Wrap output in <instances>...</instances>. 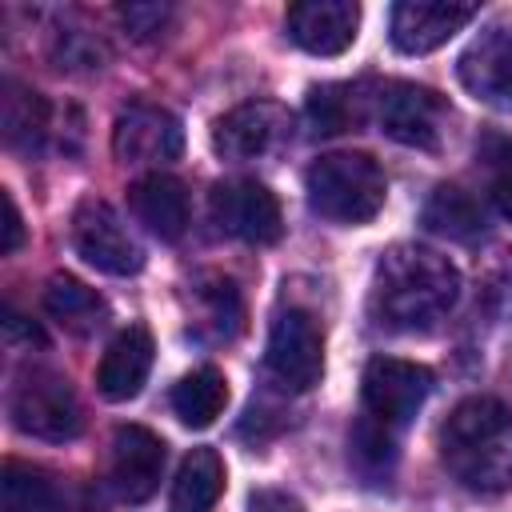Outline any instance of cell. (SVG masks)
<instances>
[{
	"mask_svg": "<svg viewBox=\"0 0 512 512\" xmlns=\"http://www.w3.org/2000/svg\"><path fill=\"white\" fill-rule=\"evenodd\" d=\"M484 172H488V196L492 204L512 220V140L500 132H488L476 148Z\"/></svg>",
	"mask_w": 512,
	"mask_h": 512,
	"instance_id": "obj_26",
	"label": "cell"
},
{
	"mask_svg": "<svg viewBox=\"0 0 512 512\" xmlns=\"http://www.w3.org/2000/svg\"><path fill=\"white\" fill-rule=\"evenodd\" d=\"M208 208L216 228L244 244H272L284 232L280 204L260 180H220L208 196Z\"/></svg>",
	"mask_w": 512,
	"mask_h": 512,
	"instance_id": "obj_10",
	"label": "cell"
},
{
	"mask_svg": "<svg viewBox=\"0 0 512 512\" xmlns=\"http://www.w3.org/2000/svg\"><path fill=\"white\" fill-rule=\"evenodd\" d=\"M248 512H304V504L288 492H276V488H260L248 504Z\"/></svg>",
	"mask_w": 512,
	"mask_h": 512,
	"instance_id": "obj_29",
	"label": "cell"
},
{
	"mask_svg": "<svg viewBox=\"0 0 512 512\" xmlns=\"http://www.w3.org/2000/svg\"><path fill=\"white\" fill-rule=\"evenodd\" d=\"M432 372L416 360H400V356H376L364 368L360 380V400H364V416L400 432L432 396Z\"/></svg>",
	"mask_w": 512,
	"mask_h": 512,
	"instance_id": "obj_6",
	"label": "cell"
},
{
	"mask_svg": "<svg viewBox=\"0 0 512 512\" xmlns=\"http://www.w3.org/2000/svg\"><path fill=\"white\" fill-rule=\"evenodd\" d=\"M284 24H288L292 44L304 48L308 56H340L356 44L360 4H352V0H304V4L288 8Z\"/></svg>",
	"mask_w": 512,
	"mask_h": 512,
	"instance_id": "obj_14",
	"label": "cell"
},
{
	"mask_svg": "<svg viewBox=\"0 0 512 512\" xmlns=\"http://www.w3.org/2000/svg\"><path fill=\"white\" fill-rule=\"evenodd\" d=\"M168 16H172L168 4H124V8H120L124 28H128L136 40H152L156 32H164Z\"/></svg>",
	"mask_w": 512,
	"mask_h": 512,
	"instance_id": "obj_28",
	"label": "cell"
},
{
	"mask_svg": "<svg viewBox=\"0 0 512 512\" xmlns=\"http://www.w3.org/2000/svg\"><path fill=\"white\" fill-rule=\"evenodd\" d=\"M164 440L140 424H120L112 436V488L128 504H144L164 476Z\"/></svg>",
	"mask_w": 512,
	"mask_h": 512,
	"instance_id": "obj_15",
	"label": "cell"
},
{
	"mask_svg": "<svg viewBox=\"0 0 512 512\" xmlns=\"http://www.w3.org/2000/svg\"><path fill=\"white\" fill-rule=\"evenodd\" d=\"M308 208L332 224H368L388 196L384 168L364 152H328L304 172Z\"/></svg>",
	"mask_w": 512,
	"mask_h": 512,
	"instance_id": "obj_3",
	"label": "cell"
},
{
	"mask_svg": "<svg viewBox=\"0 0 512 512\" xmlns=\"http://www.w3.org/2000/svg\"><path fill=\"white\" fill-rule=\"evenodd\" d=\"M0 512H60V492L40 468L8 460L0 484Z\"/></svg>",
	"mask_w": 512,
	"mask_h": 512,
	"instance_id": "obj_24",
	"label": "cell"
},
{
	"mask_svg": "<svg viewBox=\"0 0 512 512\" xmlns=\"http://www.w3.org/2000/svg\"><path fill=\"white\" fill-rule=\"evenodd\" d=\"M196 300H200V324L212 328L216 340H232L240 332V320H244V304H240V292L232 280H204L196 288Z\"/></svg>",
	"mask_w": 512,
	"mask_h": 512,
	"instance_id": "obj_25",
	"label": "cell"
},
{
	"mask_svg": "<svg viewBox=\"0 0 512 512\" xmlns=\"http://www.w3.org/2000/svg\"><path fill=\"white\" fill-rule=\"evenodd\" d=\"M372 116L388 140H396L404 148L432 152V148H440V140L448 132L452 108L436 88H424L412 80H388L376 88Z\"/></svg>",
	"mask_w": 512,
	"mask_h": 512,
	"instance_id": "obj_4",
	"label": "cell"
},
{
	"mask_svg": "<svg viewBox=\"0 0 512 512\" xmlns=\"http://www.w3.org/2000/svg\"><path fill=\"white\" fill-rule=\"evenodd\" d=\"M224 492V460L212 448H192L172 480V512H212Z\"/></svg>",
	"mask_w": 512,
	"mask_h": 512,
	"instance_id": "obj_21",
	"label": "cell"
},
{
	"mask_svg": "<svg viewBox=\"0 0 512 512\" xmlns=\"http://www.w3.org/2000/svg\"><path fill=\"white\" fill-rule=\"evenodd\" d=\"M112 152H116L120 164H132V168L152 164L156 168V164H168V160H176L184 152V128L168 108L136 100L116 116Z\"/></svg>",
	"mask_w": 512,
	"mask_h": 512,
	"instance_id": "obj_9",
	"label": "cell"
},
{
	"mask_svg": "<svg viewBox=\"0 0 512 512\" xmlns=\"http://www.w3.org/2000/svg\"><path fill=\"white\" fill-rule=\"evenodd\" d=\"M476 20V4L444 0H400L388 12V36L404 56H424L448 44L464 24Z\"/></svg>",
	"mask_w": 512,
	"mask_h": 512,
	"instance_id": "obj_13",
	"label": "cell"
},
{
	"mask_svg": "<svg viewBox=\"0 0 512 512\" xmlns=\"http://www.w3.org/2000/svg\"><path fill=\"white\" fill-rule=\"evenodd\" d=\"M444 468L472 492L512 488V412L492 396H468L440 428Z\"/></svg>",
	"mask_w": 512,
	"mask_h": 512,
	"instance_id": "obj_2",
	"label": "cell"
},
{
	"mask_svg": "<svg viewBox=\"0 0 512 512\" xmlns=\"http://www.w3.org/2000/svg\"><path fill=\"white\" fill-rule=\"evenodd\" d=\"M44 312H48L60 328H68V332H76V336L96 332V328L104 324V316H108L104 300H100L88 284H80V280H72V276H52V280H48V288H44Z\"/></svg>",
	"mask_w": 512,
	"mask_h": 512,
	"instance_id": "obj_22",
	"label": "cell"
},
{
	"mask_svg": "<svg viewBox=\"0 0 512 512\" xmlns=\"http://www.w3.org/2000/svg\"><path fill=\"white\" fill-rule=\"evenodd\" d=\"M172 408L188 428H208L228 408V380L220 368H196L172 388Z\"/></svg>",
	"mask_w": 512,
	"mask_h": 512,
	"instance_id": "obj_23",
	"label": "cell"
},
{
	"mask_svg": "<svg viewBox=\"0 0 512 512\" xmlns=\"http://www.w3.org/2000/svg\"><path fill=\"white\" fill-rule=\"evenodd\" d=\"M352 452H356V460L364 468L380 472V468H388L396 460V432L376 424V420H368V416H360V424L352 428Z\"/></svg>",
	"mask_w": 512,
	"mask_h": 512,
	"instance_id": "obj_27",
	"label": "cell"
},
{
	"mask_svg": "<svg viewBox=\"0 0 512 512\" xmlns=\"http://www.w3.org/2000/svg\"><path fill=\"white\" fill-rule=\"evenodd\" d=\"M72 244L96 272L136 276L144 268V248L108 200H84L72 212Z\"/></svg>",
	"mask_w": 512,
	"mask_h": 512,
	"instance_id": "obj_7",
	"label": "cell"
},
{
	"mask_svg": "<svg viewBox=\"0 0 512 512\" xmlns=\"http://www.w3.org/2000/svg\"><path fill=\"white\" fill-rule=\"evenodd\" d=\"M460 84L488 108L512 112V24L484 28L456 64Z\"/></svg>",
	"mask_w": 512,
	"mask_h": 512,
	"instance_id": "obj_12",
	"label": "cell"
},
{
	"mask_svg": "<svg viewBox=\"0 0 512 512\" xmlns=\"http://www.w3.org/2000/svg\"><path fill=\"white\" fill-rule=\"evenodd\" d=\"M456 296L460 272L448 256L420 244H396L376 260L368 308L388 332H428L452 312Z\"/></svg>",
	"mask_w": 512,
	"mask_h": 512,
	"instance_id": "obj_1",
	"label": "cell"
},
{
	"mask_svg": "<svg viewBox=\"0 0 512 512\" xmlns=\"http://www.w3.org/2000/svg\"><path fill=\"white\" fill-rule=\"evenodd\" d=\"M4 140L20 152H44L48 144H64L60 128H56V112L52 104L20 84H4Z\"/></svg>",
	"mask_w": 512,
	"mask_h": 512,
	"instance_id": "obj_18",
	"label": "cell"
},
{
	"mask_svg": "<svg viewBox=\"0 0 512 512\" xmlns=\"http://www.w3.org/2000/svg\"><path fill=\"white\" fill-rule=\"evenodd\" d=\"M292 132V120L272 100H248L224 112L212 128V148L224 160H260L276 152Z\"/></svg>",
	"mask_w": 512,
	"mask_h": 512,
	"instance_id": "obj_11",
	"label": "cell"
},
{
	"mask_svg": "<svg viewBox=\"0 0 512 512\" xmlns=\"http://www.w3.org/2000/svg\"><path fill=\"white\" fill-rule=\"evenodd\" d=\"M132 216L160 240H180L188 228V192L168 172H148L128 188Z\"/></svg>",
	"mask_w": 512,
	"mask_h": 512,
	"instance_id": "obj_17",
	"label": "cell"
},
{
	"mask_svg": "<svg viewBox=\"0 0 512 512\" xmlns=\"http://www.w3.org/2000/svg\"><path fill=\"white\" fill-rule=\"evenodd\" d=\"M424 228L436 232V236L468 244V240L484 236L488 216H484V208L472 192H464L460 184H440L424 204Z\"/></svg>",
	"mask_w": 512,
	"mask_h": 512,
	"instance_id": "obj_20",
	"label": "cell"
},
{
	"mask_svg": "<svg viewBox=\"0 0 512 512\" xmlns=\"http://www.w3.org/2000/svg\"><path fill=\"white\" fill-rule=\"evenodd\" d=\"M372 104H376V88L368 92V84H324L312 88L304 112L316 136H340L360 128L372 116Z\"/></svg>",
	"mask_w": 512,
	"mask_h": 512,
	"instance_id": "obj_19",
	"label": "cell"
},
{
	"mask_svg": "<svg viewBox=\"0 0 512 512\" xmlns=\"http://www.w3.org/2000/svg\"><path fill=\"white\" fill-rule=\"evenodd\" d=\"M264 364L276 376V384L288 388V392H308L320 380V372H324V336H320L316 320L304 308H288L272 320Z\"/></svg>",
	"mask_w": 512,
	"mask_h": 512,
	"instance_id": "obj_8",
	"label": "cell"
},
{
	"mask_svg": "<svg viewBox=\"0 0 512 512\" xmlns=\"http://www.w3.org/2000/svg\"><path fill=\"white\" fill-rule=\"evenodd\" d=\"M152 356H156V344H152V332L144 324H128L124 332H116V340L108 344V352L96 368L100 396L112 404L140 396V388L152 372Z\"/></svg>",
	"mask_w": 512,
	"mask_h": 512,
	"instance_id": "obj_16",
	"label": "cell"
},
{
	"mask_svg": "<svg viewBox=\"0 0 512 512\" xmlns=\"http://www.w3.org/2000/svg\"><path fill=\"white\" fill-rule=\"evenodd\" d=\"M8 412H12V424L24 436L52 440V444L72 440L80 432V424H84L80 400H76L68 376H60L52 368H28L12 388Z\"/></svg>",
	"mask_w": 512,
	"mask_h": 512,
	"instance_id": "obj_5",
	"label": "cell"
},
{
	"mask_svg": "<svg viewBox=\"0 0 512 512\" xmlns=\"http://www.w3.org/2000/svg\"><path fill=\"white\" fill-rule=\"evenodd\" d=\"M20 240H24V224H20V208H16V200H12V192H4V240H0V252H4V256H12V252L20 248Z\"/></svg>",
	"mask_w": 512,
	"mask_h": 512,
	"instance_id": "obj_30",
	"label": "cell"
}]
</instances>
